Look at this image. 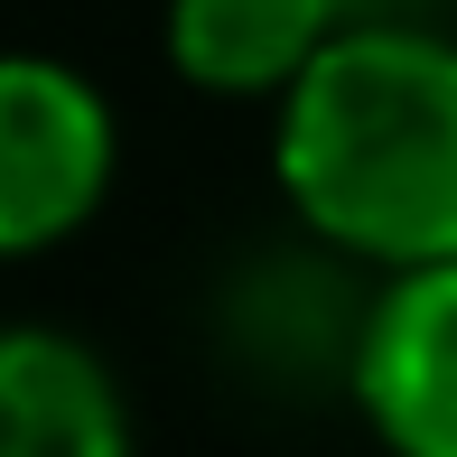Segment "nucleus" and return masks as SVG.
I'll return each mask as SVG.
<instances>
[{
	"mask_svg": "<svg viewBox=\"0 0 457 457\" xmlns=\"http://www.w3.org/2000/svg\"><path fill=\"white\" fill-rule=\"evenodd\" d=\"M280 187L318 243L402 280L457 262V37L345 29L280 103Z\"/></svg>",
	"mask_w": 457,
	"mask_h": 457,
	"instance_id": "nucleus-1",
	"label": "nucleus"
},
{
	"mask_svg": "<svg viewBox=\"0 0 457 457\" xmlns=\"http://www.w3.org/2000/svg\"><path fill=\"white\" fill-rule=\"evenodd\" d=\"M112 187V112L75 66L10 56L0 66V243L19 262L66 243Z\"/></svg>",
	"mask_w": 457,
	"mask_h": 457,
	"instance_id": "nucleus-2",
	"label": "nucleus"
},
{
	"mask_svg": "<svg viewBox=\"0 0 457 457\" xmlns=\"http://www.w3.org/2000/svg\"><path fill=\"white\" fill-rule=\"evenodd\" d=\"M355 271L364 262H345L337 243L243 262L234 289H224V337H234L243 373H262L280 392H318V383L355 392L364 327H373V299H383V280L355 289Z\"/></svg>",
	"mask_w": 457,
	"mask_h": 457,
	"instance_id": "nucleus-3",
	"label": "nucleus"
},
{
	"mask_svg": "<svg viewBox=\"0 0 457 457\" xmlns=\"http://www.w3.org/2000/svg\"><path fill=\"white\" fill-rule=\"evenodd\" d=\"M355 402L392 457H457V262L383 280Z\"/></svg>",
	"mask_w": 457,
	"mask_h": 457,
	"instance_id": "nucleus-4",
	"label": "nucleus"
},
{
	"mask_svg": "<svg viewBox=\"0 0 457 457\" xmlns=\"http://www.w3.org/2000/svg\"><path fill=\"white\" fill-rule=\"evenodd\" d=\"M345 37L337 0H169V56L196 94L289 103L308 66Z\"/></svg>",
	"mask_w": 457,
	"mask_h": 457,
	"instance_id": "nucleus-5",
	"label": "nucleus"
},
{
	"mask_svg": "<svg viewBox=\"0 0 457 457\" xmlns=\"http://www.w3.org/2000/svg\"><path fill=\"white\" fill-rule=\"evenodd\" d=\"M0 457H131L112 373L56 327L0 337Z\"/></svg>",
	"mask_w": 457,
	"mask_h": 457,
	"instance_id": "nucleus-6",
	"label": "nucleus"
},
{
	"mask_svg": "<svg viewBox=\"0 0 457 457\" xmlns=\"http://www.w3.org/2000/svg\"><path fill=\"white\" fill-rule=\"evenodd\" d=\"M345 29H439L457 0H337Z\"/></svg>",
	"mask_w": 457,
	"mask_h": 457,
	"instance_id": "nucleus-7",
	"label": "nucleus"
}]
</instances>
